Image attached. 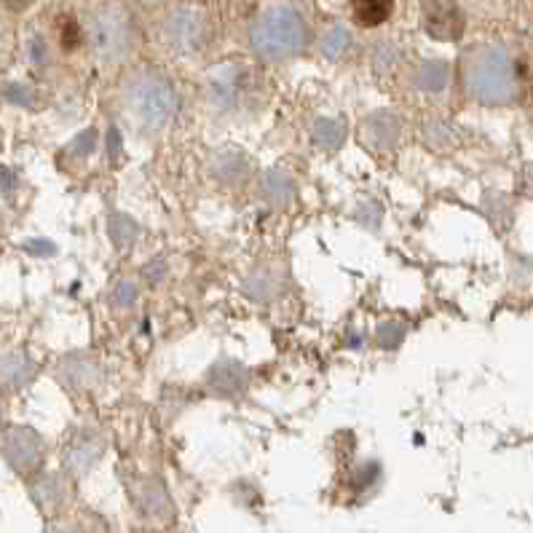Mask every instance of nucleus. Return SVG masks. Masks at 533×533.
<instances>
[{
    "label": "nucleus",
    "instance_id": "f257e3e1",
    "mask_svg": "<svg viewBox=\"0 0 533 533\" xmlns=\"http://www.w3.org/2000/svg\"><path fill=\"white\" fill-rule=\"evenodd\" d=\"M118 110L127 129L142 139H156L178 116V91L161 73L139 70L124 84Z\"/></svg>",
    "mask_w": 533,
    "mask_h": 533
},
{
    "label": "nucleus",
    "instance_id": "f03ea898",
    "mask_svg": "<svg viewBox=\"0 0 533 533\" xmlns=\"http://www.w3.org/2000/svg\"><path fill=\"white\" fill-rule=\"evenodd\" d=\"M464 89L466 94L490 108L518 102V78L512 65L496 51H477L464 65Z\"/></svg>",
    "mask_w": 533,
    "mask_h": 533
},
{
    "label": "nucleus",
    "instance_id": "7ed1b4c3",
    "mask_svg": "<svg viewBox=\"0 0 533 533\" xmlns=\"http://www.w3.org/2000/svg\"><path fill=\"white\" fill-rule=\"evenodd\" d=\"M303 44L306 27L292 11H271L252 30V46L266 59H287L298 54Z\"/></svg>",
    "mask_w": 533,
    "mask_h": 533
},
{
    "label": "nucleus",
    "instance_id": "20e7f679",
    "mask_svg": "<svg viewBox=\"0 0 533 533\" xmlns=\"http://www.w3.org/2000/svg\"><path fill=\"white\" fill-rule=\"evenodd\" d=\"M127 493L134 512L153 526H169L178 515L175 498L159 475H134L127 480Z\"/></svg>",
    "mask_w": 533,
    "mask_h": 533
},
{
    "label": "nucleus",
    "instance_id": "39448f33",
    "mask_svg": "<svg viewBox=\"0 0 533 533\" xmlns=\"http://www.w3.org/2000/svg\"><path fill=\"white\" fill-rule=\"evenodd\" d=\"M91 46L105 62H118L134 48L132 19L121 11H105L91 25Z\"/></svg>",
    "mask_w": 533,
    "mask_h": 533
},
{
    "label": "nucleus",
    "instance_id": "423d86ee",
    "mask_svg": "<svg viewBox=\"0 0 533 533\" xmlns=\"http://www.w3.org/2000/svg\"><path fill=\"white\" fill-rule=\"evenodd\" d=\"M0 453L14 472L36 475L46 458V443L30 426H11L0 435Z\"/></svg>",
    "mask_w": 533,
    "mask_h": 533
},
{
    "label": "nucleus",
    "instance_id": "0eeeda50",
    "mask_svg": "<svg viewBox=\"0 0 533 533\" xmlns=\"http://www.w3.org/2000/svg\"><path fill=\"white\" fill-rule=\"evenodd\" d=\"M252 384V373L244 362L233 356H220L212 362V367L204 375V392L218 400H236L241 397Z\"/></svg>",
    "mask_w": 533,
    "mask_h": 533
},
{
    "label": "nucleus",
    "instance_id": "6e6552de",
    "mask_svg": "<svg viewBox=\"0 0 533 533\" xmlns=\"http://www.w3.org/2000/svg\"><path fill=\"white\" fill-rule=\"evenodd\" d=\"M56 381L73 395H89L102 386V364L84 352L62 356L56 362Z\"/></svg>",
    "mask_w": 533,
    "mask_h": 533
},
{
    "label": "nucleus",
    "instance_id": "1a4fd4ad",
    "mask_svg": "<svg viewBox=\"0 0 533 533\" xmlns=\"http://www.w3.org/2000/svg\"><path fill=\"white\" fill-rule=\"evenodd\" d=\"M402 132H405V124L395 110H375L370 113L362 127H359V142L373 150L375 156L381 153H392L397 150L400 145Z\"/></svg>",
    "mask_w": 533,
    "mask_h": 533
},
{
    "label": "nucleus",
    "instance_id": "9d476101",
    "mask_svg": "<svg viewBox=\"0 0 533 533\" xmlns=\"http://www.w3.org/2000/svg\"><path fill=\"white\" fill-rule=\"evenodd\" d=\"M210 175L222 188L236 190L252 179L255 167H252V159L241 148H220L210 159Z\"/></svg>",
    "mask_w": 533,
    "mask_h": 533
},
{
    "label": "nucleus",
    "instance_id": "9b49d317",
    "mask_svg": "<svg viewBox=\"0 0 533 533\" xmlns=\"http://www.w3.org/2000/svg\"><path fill=\"white\" fill-rule=\"evenodd\" d=\"M105 456V437L97 429H81L65 447V469L70 477H87Z\"/></svg>",
    "mask_w": 533,
    "mask_h": 533
},
{
    "label": "nucleus",
    "instance_id": "f8f14e48",
    "mask_svg": "<svg viewBox=\"0 0 533 533\" xmlns=\"http://www.w3.org/2000/svg\"><path fill=\"white\" fill-rule=\"evenodd\" d=\"M421 22L435 41H458L464 33V14L453 0H426Z\"/></svg>",
    "mask_w": 533,
    "mask_h": 533
},
{
    "label": "nucleus",
    "instance_id": "ddd939ff",
    "mask_svg": "<svg viewBox=\"0 0 533 533\" xmlns=\"http://www.w3.org/2000/svg\"><path fill=\"white\" fill-rule=\"evenodd\" d=\"M258 196L271 210H287L298 196V185L284 169H266L258 178Z\"/></svg>",
    "mask_w": 533,
    "mask_h": 533
},
{
    "label": "nucleus",
    "instance_id": "4468645a",
    "mask_svg": "<svg viewBox=\"0 0 533 533\" xmlns=\"http://www.w3.org/2000/svg\"><path fill=\"white\" fill-rule=\"evenodd\" d=\"M241 290H244V295H247L252 303H258V306H271V303L282 295L284 279H282L279 268L258 266L247 273Z\"/></svg>",
    "mask_w": 533,
    "mask_h": 533
},
{
    "label": "nucleus",
    "instance_id": "2eb2a0df",
    "mask_svg": "<svg viewBox=\"0 0 533 533\" xmlns=\"http://www.w3.org/2000/svg\"><path fill=\"white\" fill-rule=\"evenodd\" d=\"M30 493L44 512H59L70 504L73 488L65 475H41L38 480H33Z\"/></svg>",
    "mask_w": 533,
    "mask_h": 533
},
{
    "label": "nucleus",
    "instance_id": "dca6fc26",
    "mask_svg": "<svg viewBox=\"0 0 533 533\" xmlns=\"http://www.w3.org/2000/svg\"><path fill=\"white\" fill-rule=\"evenodd\" d=\"M36 378V362L27 356V352H5L0 354V384L8 389H22Z\"/></svg>",
    "mask_w": 533,
    "mask_h": 533
},
{
    "label": "nucleus",
    "instance_id": "f3484780",
    "mask_svg": "<svg viewBox=\"0 0 533 533\" xmlns=\"http://www.w3.org/2000/svg\"><path fill=\"white\" fill-rule=\"evenodd\" d=\"M346 124L341 118H316L312 127V139L316 148L327 153H338L346 142Z\"/></svg>",
    "mask_w": 533,
    "mask_h": 533
},
{
    "label": "nucleus",
    "instance_id": "a211bd4d",
    "mask_svg": "<svg viewBox=\"0 0 533 533\" xmlns=\"http://www.w3.org/2000/svg\"><path fill=\"white\" fill-rule=\"evenodd\" d=\"M139 222L127 212H110L108 215V239L116 250H132L139 239Z\"/></svg>",
    "mask_w": 533,
    "mask_h": 533
},
{
    "label": "nucleus",
    "instance_id": "6ab92c4d",
    "mask_svg": "<svg viewBox=\"0 0 533 533\" xmlns=\"http://www.w3.org/2000/svg\"><path fill=\"white\" fill-rule=\"evenodd\" d=\"M395 11V0H352V16L359 27H381Z\"/></svg>",
    "mask_w": 533,
    "mask_h": 533
},
{
    "label": "nucleus",
    "instance_id": "aec40b11",
    "mask_svg": "<svg viewBox=\"0 0 533 533\" xmlns=\"http://www.w3.org/2000/svg\"><path fill=\"white\" fill-rule=\"evenodd\" d=\"M413 84L418 91H426V94H443L450 84V70L443 62H426L415 70L413 76Z\"/></svg>",
    "mask_w": 533,
    "mask_h": 533
},
{
    "label": "nucleus",
    "instance_id": "412c9836",
    "mask_svg": "<svg viewBox=\"0 0 533 533\" xmlns=\"http://www.w3.org/2000/svg\"><path fill=\"white\" fill-rule=\"evenodd\" d=\"M424 142L432 148V150H453L456 145H458V132H456V127H450L447 121H440V118H432V121H426V127H424Z\"/></svg>",
    "mask_w": 533,
    "mask_h": 533
},
{
    "label": "nucleus",
    "instance_id": "4be33fe9",
    "mask_svg": "<svg viewBox=\"0 0 533 533\" xmlns=\"http://www.w3.org/2000/svg\"><path fill=\"white\" fill-rule=\"evenodd\" d=\"M407 338V322L402 319H381L375 327V343L386 352H397Z\"/></svg>",
    "mask_w": 533,
    "mask_h": 533
},
{
    "label": "nucleus",
    "instance_id": "5701e85b",
    "mask_svg": "<svg viewBox=\"0 0 533 533\" xmlns=\"http://www.w3.org/2000/svg\"><path fill=\"white\" fill-rule=\"evenodd\" d=\"M172 44L178 48H199L201 41V25L196 22V16H178L169 27Z\"/></svg>",
    "mask_w": 533,
    "mask_h": 533
},
{
    "label": "nucleus",
    "instance_id": "b1692460",
    "mask_svg": "<svg viewBox=\"0 0 533 533\" xmlns=\"http://www.w3.org/2000/svg\"><path fill=\"white\" fill-rule=\"evenodd\" d=\"M193 400H199V397H193L188 389H182V386H169L164 395H161V413H164V418H167V424L172 421V418H178L182 415Z\"/></svg>",
    "mask_w": 533,
    "mask_h": 533
},
{
    "label": "nucleus",
    "instance_id": "393cba45",
    "mask_svg": "<svg viewBox=\"0 0 533 533\" xmlns=\"http://www.w3.org/2000/svg\"><path fill=\"white\" fill-rule=\"evenodd\" d=\"M381 475H384V469H381L378 461H364V464H359L356 469L349 472V488L354 493H367L381 480Z\"/></svg>",
    "mask_w": 533,
    "mask_h": 533
},
{
    "label": "nucleus",
    "instance_id": "a878e982",
    "mask_svg": "<svg viewBox=\"0 0 533 533\" xmlns=\"http://www.w3.org/2000/svg\"><path fill=\"white\" fill-rule=\"evenodd\" d=\"M483 204H486L488 218L496 222L498 228L512 225V201H509V196H504V193H486Z\"/></svg>",
    "mask_w": 533,
    "mask_h": 533
},
{
    "label": "nucleus",
    "instance_id": "bb28decb",
    "mask_svg": "<svg viewBox=\"0 0 533 533\" xmlns=\"http://www.w3.org/2000/svg\"><path fill=\"white\" fill-rule=\"evenodd\" d=\"M137 298H139V287L132 279H118L113 284V290H110V306L118 309V312L132 309L134 303H137Z\"/></svg>",
    "mask_w": 533,
    "mask_h": 533
},
{
    "label": "nucleus",
    "instance_id": "cd10ccee",
    "mask_svg": "<svg viewBox=\"0 0 533 533\" xmlns=\"http://www.w3.org/2000/svg\"><path fill=\"white\" fill-rule=\"evenodd\" d=\"M94 148H97V129H87V132H81L67 148H65V156L67 159H89L91 153H94Z\"/></svg>",
    "mask_w": 533,
    "mask_h": 533
},
{
    "label": "nucleus",
    "instance_id": "c85d7f7f",
    "mask_svg": "<svg viewBox=\"0 0 533 533\" xmlns=\"http://www.w3.org/2000/svg\"><path fill=\"white\" fill-rule=\"evenodd\" d=\"M167 276H169V266H167V261H164V258H150L145 266L139 268V279H142L145 284H150V287L164 284V282H167Z\"/></svg>",
    "mask_w": 533,
    "mask_h": 533
},
{
    "label": "nucleus",
    "instance_id": "c756f323",
    "mask_svg": "<svg viewBox=\"0 0 533 533\" xmlns=\"http://www.w3.org/2000/svg\"><path fill=\"white\" fill-rule=\"evenodd\" d=\"M381 218H384V210H381V204L373 201V199L362 201L359 210H356V220L362 222V225H367V228H373V231L381 225Z\"/></svg>",
    "mask_w": 533,
    "mask_h": 533
},
{
    "label": "nucleus",
    "instance_id": "7c9ffc66",
    "mask_svg": "<svg viewBox=\"0 0 533 533\" xmlns=\"http://www.w3.org/2000/svg\"><path fill=\"white\" fill-rule=\"evenodd\" d=\"M509 279L515 282V284H528L533 282V263L528 258H512V263H509Z\"/></svg>",
    "mask_w": 533,
    "mask_h": 533
},
{
    "label": "nucleus",
    "instance_id": "2f4dec72",
    "mask_svg": "<svg viewBox=\"0 0 533 533\" xmlns=\"http://www.w3.org/2000/svg\"><path fill=\"white\" fill-rule=\"evenodd\" d=\"M346 44H349V38H346V33H343V30H333V33H327V36H324V41H322V46H324V54H330V56H338V54L346 48Z\"/></svg>",
    "mask_w": 533,
    "mask_h": 533
},
{
    "label": "nucleus",
    "instance_id": "473e14b6",
    "mask_svg": "<svg viewBox=\"0 0 533 533\" xmlns=\"http://www.w3.org/2000/svg\"><path fill=\"white\" fill-rule=\"evenodd\" d=\"M121 156H124V137H121V132L116 127H110L108 129V159L116 164Z\"/></svg>",
    "mask_w": 533,
    "mask_h": 533
},
{
    "label": "nucleus",
    "instance_id": "72a5a7b5",
    "mask_svg": "<svg viewBox=\"0 0 533 533\" xmlns=\"http://www.w3.org/2000/svg\"><path fill=\"white\" fill-rule=\"evenodd\" d=\"M25 247H27L30 252H36V255H54V252H56V247H54L51 241H44V239H41V241L33 239V241H27Z\"/></svg>",
    "mask_w": 533,
    "mask_h": 533
},
{
    "label": "nucleus",
    "instance_id": "f704fd0d",
    "mask_svg": "<svg viewBox=\"0 0 533 533\" xmlns=\"http://www.w3.org/2000/svg\"><path fill=\"white\" fill-rule=\"evenodd\" d=\"M84 533H110V526L102 518H97V515H87V528H84Z\"/></svg>",
    "mask_w": 533,
    "mask_h": 533
},
{
    "label": "nucleus",
    "instance_id": "c9c22d12",
    "mask_svg": "<svg viewBox=\"0 0 533 533\" xmlns=\"http://www.w3.org/2000/svg\"><path fill=\"white\" fill-rule=\"evenodd\" d=\"M14 182H16V179L11 178V172H8V169H0V188H3V190H8Z\"/></svg>",
    "mask_w": 533,
    "mask_h": 533
},
{
    "label": "nucleus",
    "instance_id": "e433bc0d",
    "mask_svg": "<svg viewBox=\"0 0 533 533\" xmlns=\"http://www.w3.org/2000/svg\"><path fill=\"white\" fill-rule=\"evenodd\" d=\"M346 343H349L352 349H362V335H359L356 330H349V338H346Z\"/></svg>",
    "mask_w": 533,
    "mask_h": 533
},
{
    "label": "nucleus",
    "instance_id": "4c0bfd02",
    "mask_svg": "<svg viewBox=\"0 0 533 533\" xmlns=\"http://www.w3.org/2000/svg\"><path fill=\"white\" fill-rule=\"evenodd\" d=\"M3 3H5V5H11V8H25L30 0H3Z\"/></svg>",
    "mask_w": 533,
    "mask_h": 533
},
{
    "label": "nucleus",
    "instance_id": "58836bf2",
    "mask_svg": "<svg viewBox=\"0 0 533 533\" xmlns=\"http://www.w3.org/2000/svg\"><path fill=\"white\" fill-rule=\"evenodd\" d=\"M48 533H73V531H65V528H51Z\"/></svg>",
    "mask_w": 533,
    "mask_h": 533
},
{
    "label": "nucleus",
    "instance_id": "ea45409f",
    "mask_svg": "<svg viewBox=\"0 0 533 533\" xmlns=\"http://www.w3.org/2000/svg\"><path fill=\"white\" fill-rule=\"evenodd\" d=\"M0 418H3V402H0Z\"/></svg>",
    "mask_w": 533,
    "mask_h": 533
}]
</instances>
